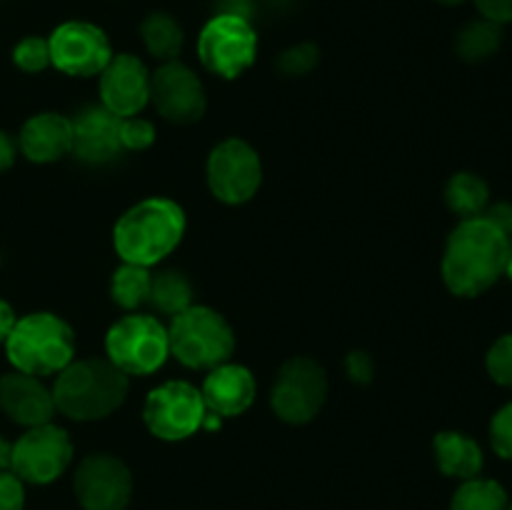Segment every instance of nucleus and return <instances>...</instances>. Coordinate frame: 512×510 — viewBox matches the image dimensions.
I'll return each instance as SVG.
<instances>
[{
    "label": "nucleus",
    "instance_id": "f257e3e1",
    "mask_svg": "<svg viewBox=\"0 0 512 510\" xmlns=\"http://www.w3.org/2000/svg\"><path fill=\"white\" fill-rule=\"evenodd\" d=\"M512 243L485 218L463 220L450 233L443 255V280L460 298H475L493 288L508 270Z\"/></svg>",
    "mask_w": 512,
    "mask_h": 510
},
{
    "label": "nucleus",
    "instance_id": "f03ea898",
    "mask_svg": "<svg viewBox=\"0 0 512 510\" xmlns=\"http://www.w3.org/2000/svg\"><path fill=\"white\" fill-rule=\"evenodd\" d=\"M183 235L185 213L175 200L145 198L120 215L113 243L123 263L150 268L173 253Z\"/></svg>",
    "mask_w": 512,
    "mask_h": 510
},
{
    "label": "nucleus",
    "instance_id": "7ed1b4c3",
    "mask_svg": "<svg viewBox=\"0 0 512 510\" xmlns=\"http://www.w3.org/2000/svg\"><path fill=\"white\" fill-rule=\"evenodd\" d=\"M55 410L73 420H103L123 405L128 375L110 360H73L58 373L53 385Z\"/></svg>",
    "mask_w": 512,
    "mask_h": 510
},
{
    "label": "nucleus",
    "instance_id": "20e7f679",
    "mask_svg": "<svg viewBox=\"0 0 512 510\" xmlns=\"http://www.w3.org/2000/svg\"><path fill=\"white\" fill-rule=\"evenodd\" d=\"M5 353L20 373H60L65 365L73 363V328L55 313H30L15 320L13 330L5 340Z\"/></svg>",
    "mask_w": 512,
    "mask_h": 510
},
{
    "label": "nucleus",
    "instance_id": "39448f33",
    "mask_svg": "<svg viewBox=\"0 0 512 510\" xmlns=\"http://www.w3.org/2000/svg\"><path fill=\"white\" fill-rule=\"evenodd\" d=\"M170 355L188 368L213 370L228 363L235 350V333L228 320L213 308L190 305L168 328Z\"/></svg>",
    "mask_w": 512,
    "mask_h": 510
},
{
    "label": "nucleus",
    "instance_id": "423d86ee",
    "mask_svg": "<svg viewBox=\"0 0 512 510\" xmlns=\"http://www.w3.org/2000/svg\"><path fill=\"white\" fill-rule=\"evenodd\" d=\"M105 353L125 375H150L168 360V328L153 315H125L105 335Z\"/></svg>",
    "mask_w": 512,
    "mask_h": 510
},
{
    "label": "nucleus",
    "instance_id": "0eeeda50",
    "mask_svg": "<svg viewBox=\"0 0 512 510\" xmlns=\"http://www.w3.org/2000/svg\"><path fill=\"white\" fill-rule=\"evenodd\" d=\"M200 63L220 78H238L255 63L258 35L255 28L238 13L215 15L205 23L198 38Z\"/></svg>",
    "mask_w": 512,
    "mask_h": 510
},
{
    "label": "nucleus",
    "instance_id": "6e6552de",
    "mask_svg": "<svg viewBox=\"0 0 512 510\" xmlns=\"http://www.w3.org/2000/svg\"><path fill=\"white\" fill-rule=\"evenodd\" d=\"M208 415L203 395L195 385L183 380H170L150 390L143 405V418L150 433L160 440H185L203 428Z\"/></svg>",
    "mask_w": 512,
    "mask_h": 510
},
{
    "label": "nucleus",
    "instance_id": "1a4fd4ad",
    "mask_svg": "<svg viewBox=\"0 0 512 510\" xmlns=\"http://www.w3.org/2000/svg\"><path fill=\"white\" fill-rule=\"evenodd\" d=\"M328 398V375L313 358H290L278 370L273 385L275 415L285 423H310Z\"/></svg>",
    "mask_w": 512,
    "mask_h": 510
},
{
    "label": "nucleus",
    "instance_id": "9d476101",
    "mask_svg": "<svg viewBox=\"0 0 512 510\" xmlns=\"http://www.w3.org/2000/svg\"><path fill=\"white\" fill-rule=\"evenodd\" d=\"M205 175L215 198L228 205H240L258 193L263 183V163L253 145L240 138H228L213 148Z\"/></svg>",
    "mask_w": 512,
    "mask_h": 510
},
{
    "label": "nucleus",
    "instance_id": "9b49d317",
    "mask_svg": "<svg viewBox=\"0 0 512 510\" xmlns=\"http://www.w3.org/2000/svg\"><path fill=\"white\" fill-rule=\"evenodd\" d=\"M70 460H73V443L68 433L58 425L45 423L28 428V433L15 440L10 470L23 483L48 485L68 470Z\"/></svg>",
    "mask_w": 512,
    "mask_h": 510
},
{
    "label": "nucleus",
    "instance_id": "f8f14e48",
    "mask_svg": "<svg viewBox=\"0 0 512 510\" xmlns=\"http://www.w3.org/2000/svg\"><path fill=\"white\" fill-rule=\"evenodd\" d=\"M48 45L50 65L75 78L100 75L113 58V48L103 28L85 20H68L58 25L48 38Z\"/></svg>",
    "mask_w": 512,
    "mask_h": 510
},
{
    "label": "nucleus",
    "instance_id": "ddd939ff",
    "mask_svg": "<svg viewBox=\"0 0 512 510\" xmlns=\"http://www.w3.org/2000/svg\"><path fill=\"white\" fill-rule=\"evenodd\" d=\"M73 488L83 510H125L133 495V475L115 455L95 453L78 465Z\"/></svg>",
    "mask_w": 512,
    "mask_h": 510
},
{
    "label": "nucleus",
    "instance_id": "4468645a",
    "mask_svg": "<svg viewBox=\"0 0 512 510\" xmlns=\"http://www.w3.org/2000/svg\"><path fill=\"white\" fill-rule=\"evenodd\" d=\"M150 100L170 123H195L205 113L203 83L178 60H168L150 75Z\"/></svg>",
    "mask_w": 512,
    "mask_h": 510
},
{
    "label": "nucleus",
    "instance_id": "2eb2a0df",
    "mask_svg": "<svg viewBox=\"0 0 512 510\" xmlns=\"http://www.w3.org/2000/svg\"><path fill=\"white\" fill-rule=\"evenodd\" d=\"M100 98L118 118L138 115L150 103V73L143 60L130 53L113 55L100 73Z\"/></svg>",
    "mask_w": 512,
    "mask_h": 510
},
{
    "label": "nucleus",
    "instance_id": "dca6fc26",
    "mask_svg": "<svg viewBox=\"0 0 512 510\" xmlns=\"http://www.w3.org/2000/svg\"><path fill=\"white\" fill-rule=\"evenodd\" d=\"M0 410L13 423L35 428L50 423L55 415V400L38 375L13 370L0 378Z\"/></svg>",
    "mask_w": 512,
    "mask_h": 510
},
{
    "label": "nucleus",
    "instance_id": "f3484780",
    "mask_svg": "<svg viewBox=\"0 0 512 510\" xmlns=\"http://www.w3.org/2000/svg\"><path fill=\"white\" fill-rule=\"evenodd\" d=\"M73 153L83 163L103 165L123 153L120 143V118L108 108H85L73 120Z\"/></svg>",
    "mask_w": 512,
    "mask_h": 510
},
{
    "label": "nucleus",
    "instance_id": "a211bd4d",
    "mask_svg": "<svg viewBox=\"0 0 512 510\" xmlns=\"http://www.w3.org/2000/svg\"><path fill=\"white\" fill-rule=\"evenodd\" d=\"M205 410L218 418H233L245 413L255 400V378L245 365L223 363L205 375L200 388Z\"/></svg>",
    "mask_w": 512,
    "mask_h": 510
},
{
    "label": "nucleus",
    "instance_id": "6ab92c4d",
    "mask_svg": "<svg viewBox=\"0 0 512 510\" xmlns=\"http://www.w3.org/2000/svg\"><path fill=\"white\" fill-rule=\"evenodd\" d=\"M20 153L33 163H55L73 153V120L60 113H38L23 125Z\"/></svg>",
    "mask_w": 512,
    "mask_h": 510
},
{
    "label": "nucleus",
    "instance_id": "aec40b11",
    "mask_svg": "<svg viewBox=\"0 0 512 510\" xmlns=\"http://www.w3.org/2000/svg\"><path fill=\"white\" fill-rule=\"evenodd\" d=\"M435 458H438L440 473L460 480L478 478L485 465L483 448L470 435L455 433V430L435 435Z\"/></svg>",
    "mask_w": 512,
    "mask_h": 510
},
{
    "label": "nucleus",
    "instance_id": "412c9836",
    "mask_svg": "<svg viewBox=\"0 0 512 510\" xmlns=\"http://www.w3.org/2000/svg\"><path fill=\"white\" fill-rule=\"evenodd\" d=\"M488 200V183L475 173H455L448 180V185H445V203L463 220L480 218L485 213V208H488Z\"/></svg>",
    "mask_w": 512,
    "mask_h": 510
},
{
    "label": "nucleus",
    "instance_id": "4be33fe9",
    "mask_svg": "<svg viewBox=\"0 0 512 510\" xmlns=\"http://www.w3.org/2000/svg\"><path fill=\"white\" fill-rule=\"evenodd\" d=\"M140 38H143L145 48L153 58L163 60H175L183 50V28H180L178 20L168 13H150L148 18L140 23Z\"/></svg>",
    "mask_w": 512,
    "mask_h": 510
},
{
    "label": "nucleus",
    "instance_id": "5701e85b",
    "mask_svg": "<svg viewBox=\"0 0 512 510\" xmlns=\"http://www.w3.org/2000/svg\"><path fill=\"white\" fill-rule=\"evenodd\" d=\"M500 45H503V25L485 18L468 23L455 38V50L468 63H483L493 58Z\"/></svg>",
    "mask_w": 512,
    "mask_h": 510
},
{
    "label": "nucleus",
    "instance_id": "b1692460",
    "mask_svg": "<svg viewBox=\"0 0 512 510\" xmlns=\"http://www.w3.org/2000/svg\"><path fill=\"white\" fill-rule=\"evenodd\" d=\"M160 313L178 315L193 305V285L178 270H163L150 280V300Z\"/></svg>",
    "mask_w": 512,
    "mask_h": 510
},
{
    "label": "nucleus",
    "instance_id": "393cba45",
    "mask_svg": "<svg viewBox=\"0 0 512 510\" xmlns=\"http://www.w3.org/2000/svg\"><path fill=\"white\" fill-rule=\"evenodd\" d=\"M150 275L148 268L133 263H123L110 280V295L125 310H135L150 300Z\"/></svg>",
    "mask_w": 512,
    "mask_h": 510
},
{
    "label": "nucleus",
    "instance_id": "a878e982",
    "mask_svg": "<svg viewBox=\"0 0 512 510\" xmlns=\"http://www.w3.org/2000/svg\"><path fill=\"white\" fill-rule=\"evenodd\" d=\"M508 493L498 480H463L453 495L450 510H508Z\"/></svg>",
    "mask_w": 512,
    "mask_h": 510
},
{
    "label": "nucleus",
    "instance_id": "bb28decb",
    "mask_svg": "<svg viewBox=\"0 0 512 510\" xmlns=\"http://www.w3.org/2000/svg\"><path fill=\"white\" fill-rule=\"evenodd\" d=\"M13 60L20 70L25 73H40L50 65V45L45 38H38V35H30V38H23L13 50Z\"/></svg>",
    "mask_w": 512,
    "mask_h": 510
},
{
    "label": "nucleus",
    "instance_id": "cd10ccee",
    "mask_svg": "<svg viewBox=\"0 0 512 510\" xmlns=\"http://www.w3.org/2000/svg\"><path fill=\"white\" fill-rule=\"evenodd\" d=\"M485 365H488V373L495 383L512 390V333L495 340L493 348L488 350Z\"/></svg>",
    "mask_w": 512,
    "mask_h": 510
},
{
    "label": "nucleus",
    "instance_id": "c85d7f7f",
    "mask_svg": "<svg viewBox=\"0 0 512 510\" xmlns=\"http://www.w3.org/2000/svg\"><path fill=\"white\" fill-rule=\"evenodd\" d=\"M120 143H123V150L150 148L155 143V125L138 115L120 118Z\"/></svg>",
    "mask_w": 512,
    "mask_h": 510
},
{
    "label": "nucleus",
    "instance_id": "c756f323",
    "mask_svg": "<svg viewBox=\"0 0 512 510\" xmlns=\"http://www.w3.org/2000/svg\"><path fill=\"white\" fill-rule=\"evenodd\" d=\"M320 50L318 45L313 43H300L293 45V48L285 50L278 60V68L283 70L285 75H305L318 65Z\"/></svg>",
    "mask_w": 512,
    "mask_h": 510
},
{
    "label": "nucleus",
    "instance_id": "7c9ffc66",
    "mask_svg": "<svg viewBox=\"0 0 512 510\" xmlns=\"http://www.w3.org/2000/svg\"><path fill=\"white\" fill-rule=\"evenodd\" d=\"M490 443L500 458L512 460V403L503 405L490 423Z\"/></svg>",
    "mask_w": 512,
    "mask_h": 510
},
{
    "label": "nucleus",
    "instance_id": "2f4dec72",
    "mask_svg": "<svg viewBox=\"0 0 512 510\" xmlns=\"http://www.w3.org/2000/svg\"><path fill=\"white\" fill-rule=\"evenodd\" d=\"M25 508V488L23 480L13 470L0 473V510H23Z\"/></svg>",
    "mask_w": 512,
    "mask_h": 510
},
{
    "label": "nucleus",
    "instance_id": "473e14b6",
    "mask_svg": "<svg viewBox=\"0 0 512 510\" xmlns=\"http://www.w3.org/2000/svg\"><path fill=\"white\" fill-rule=\"evenodd\" d=\"M475 8L485 20L498 25L512 23V0H475Z\"/></svg>",
    "mask_w": 512,
    "mask_h": 510
},
{
    "label": "nucleus",
    "instance_id": "72a5a7b5",
    "mask_svg": "<svg viewBox=\"0 0 512 510\" xmlns=\"http://www.w3.org/2000/svg\"><path fill=\"white\" fill-rule=\"evenodd\" d=\"M488 223H493L500 233H505L510 238L512 235V203H495L490 208H485V213L480 215Z\"/></svg>",
    "mask_w": 512,
    "mask_h": 510
},
{
    "label": "nucleus",
    "instance_id": "f704fd0d",
    "mask_svg": "<svg viewBox=\"0 0 512 510\" xmlns=\"http://www.w3.org/2000/svg\"><path fill=\"white\" fill-rule=\"evenodd\" d=\"M348 375L355 383H368L373 378V360L368 353L358 350V353L348 355Z\"/></svg>",
    "mask_w": 512,
    "mask_h": 510
},
{
    "label": "nucleus",
    "instance_id": "c9c22d12",
    "mask_svg": "<svg viewBox=\"0 0 512 510\" xmlns=\"http://www.w3.org/2000/svg\"><path fill=\"white\" fill-rule=\"evenodd\" d=\"M15 153H18V145H15V140L10 138L5 130H0V173H3V170H8L10 165L15 163Z\"/></svg>",
    "mask_w": 512,
    "mask_h": 510
},
{
    "label": "nucleus",
    "instance_id": "e433bc0d",
    "mask_svg": "<svg viewBox=\"0 0 512 510\" xmlns=\"http://www.w3.org/2000/svg\"><path fill=\"white\" fill-rule=\"evenodd\" d=\"M15 325V313L13 308H10L5 300H0V343H5L10 335V330H13Z\"/></svg>",
    "mask_w": 512,
    "mask_h": 510
},
{
    "label": "nucleus",
    "instance_id": "4c0bfd02",
    "mask_svg": "<svg viewBox=\"0 0 512 510\" xmlns=\"http://www.w3.org/2000/svg\"><path fill=\"white\" fill-rule=\"evenodd\" d=\"M10 460H13V445L5 438H0V473L10 470Z\"/></svg>",
    "mask_w": 512,
    "mask_h": 510
},
{
    "label": "nucleus",
    "instance_id": "58836bf2",
    "mask_svg": "<svg viewBox=\"0 0 512 510\" xmlns=\"http://www.w3.org/2000/svg\"><path fill=\"white\" fill-rule=\"evenodd\" d=\"M435 3H440V5H460V3H465V0H435Z\"/></svg>",
    "mask_w": 512,
    "mask_h": 510
},
{
    "label": "nucleus",
    "instance_id": "ea45409f",
    "mask_svg": "<svg viewBox=\"0 0 512 510\" xmlns=\"http://www.w3.org/2000/svg\"><path fill=\"white\" fill-rule=\"evenodd\" d=\"M505 273H508V275H510V278H512V250H510V260H508V270H505Z\"/></svg>",
    "mask_w": 512,
    "mask_h": 510
},
{
    "label": "nucleus",
    "instance_id": "a19ab883",
    "mask_svg": "<svg viewBox=\"0 0 512 510\" xmlns=\"http://www.w3.org/2000/svg\"><path fill=\"white\" fill-rule=\"evenodd\" d=\"M233 3H248V0H233Z\"/></svg>",
    "mask_w": 512,
    "mask_h": 510
},
{
    "label": "nucleus",
    "instance_id": "79ce46f5",
    "mask_svg": "<svg viewBox=\"0 0 512 510\" xmlns=\"http://www.w3.org/2000/svg\"><path fill=\"white\" fill-rule=\"evenodd\" d=\"M508 510H512V505H508Z\"/></svg>",
    "mask_w": 512,
    "mask_h": 510
}]
</instances>
